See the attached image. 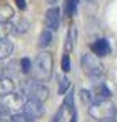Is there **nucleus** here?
Wrapping results in <instances>:
<instances>
[{
  "mask_svg": "<svg viewBox=\"0 0 117 122\" xmlns=\"http://www.w3.org/2000/svg\"><path fill=\"white\" fill-rule=\"evenodd\" d=\"M63 107L67 109L68 112H73L75 111V106H73V91H68L65 96V101H63Z\"/></svg>",
  "mask_w": 117,
  "mask_h": 122,
  "instance_id": "obj_18",
  "label": "nucleus"
},
{
  "mask_svg": "<svg viewBox=\"0 0 117 122\" xmlns=\"http://www.w3.org/2000/svg\"><path fill=\"white\" fill-rule=\"evenodd\" d=\"M52 68H54V60H52V54L50 52H39L34 62H33V75H34V80L38 81H49L50 76H52Z\"/></svg>",
  "mask_w": 117,
  "mask_h": 122,
  "instance_id": "obj_1",
  "label": "nucleus"
},
{
  "mask_svg": "<svg viewBox=\"0 0 117 122\" xmlns=\"http://www.w3.org/2000/svg\"><path fill=\"white\" fill-rule=\"evenodd\" d=\"M65 111H67V109H65V107L62 106V107H60V109L57 111V114L54 116V119H52V122H62V119H63V114H65Z\"/></svg>",
  "mask_w": 117,
  "mask_h": 122,
  "instance_id": "obj_24",
  "label": "nucleus"
},
{
  "mask_svg": "<svg viewBox=\"0 0 117 122\" xmlns=\"http://www.w3.org/2000/svg\"><path fill=\"white\" fill-rule=\"evenodd\" d=\"M5 70H7L5 76L15 78V76H16L20 72H21V68H20V62H18V60H11L8 65H5Z\"/></svg>",
  "mask_w": 117,
  "mask_h": 122,
  "instance_id": "obj_15",
  "label": "nucleus"
},
{
  "mask_svg": "<svg viewBox=\"0 0 117 122\" xmlns=\"http://www.w3.org/2000/svg\"><path fill=\"white\" fill-rule=\"evenodd\" d=\"M15 90V81L10 76H0V98Z\"/></svg>",
  "mask_w": 117,
  "mask_h": 122,
  "instance_id": "obj_11",
  "label": "nucleus"
},
{
  "mask_svg": "<svg viewBox=\"0 0 117 122\" xmlns=\"http://www.w3.org/2000/svg\"><path fill=\"white\" fill-rule=\"evenodd\" d=\"M112 121L117 122V107H116V111H114V116H112Z\"/></svg>",
  "mask_w": 117,
  "mask_h": 122,
  "instance_id": "obj_30",
  "label": "nucleus"
},
{
  "mask_svg": "<svg viewBox=\"0 0 117 122\" xmlns=\"http://www.w3.org/2000/svg\"><path fill=\"white\" fill-rule=\"evenodd\" d=\"M10 119H11V122H36V119L29 117L28 114H24L23 111L21 112H16V114H11Z\"/></svg>",
  "mask_w": 117,
  "mask_h": 122,
  "instance_id": "obj_16",
  "label": "nucleus"
},
{
  "mask_svg": "<svg viewBox=\"0 0 117 122\" xmlns=\"http://www.w3.org/2000/svg\"><path fill=\"white\" fill-rule=\"evenodd\" d=\"M104 122H114V121H112V119H109V121H104Z\"/></svg>",
  "mask_w": 117,
  "mask_h": 122,
  "instance_id": "obj_32",
  "label": "nucleus"
},
{
  "mask_svg": "<svg viewBox=\"0 0 117 122\" xmlns=\"http://www.w3.org/2000/svg\"><path fill=\"white\" fill-rule=\"evenodd\" d=\"M91 51L93 54L98 57H106L111 54V46H109V41L107 39H96L93 44H91Z\"/></svg>",
  "mask_w": 117,
  "mask_h": 122,
  "instance_id": "obj_8",
  "label": "nucleus"
},
{
  "mask_svg": "<svg viewBox=\"0 0 117 122\" xmlns=\"http://www.w3.org/2000/svg\"><path fill=\"white\" fill-rule=\"evenodd\" d=\"M49 5H54V3H57V0H46Z\"/></svg>",
  "mask_w": 117,
  "mask_h": 122,
  "instance_id": "obj_31",
  "label": "nucleus"
},
{
  "mask_svg": "<svg viewBox=\"0 0 117 122\" xmlns=\"http://www.w3.org/2000/svg\"><path fill=\"white\" fill-rule=\"evenodd\" d=\"M70 122H77V112H75V111L72 112V117H70Z\"/></svg>",
  "mask_w": 117,
  "mask_h": 122,
  "instance_id": "obj_28",
  "label": "nucleus"
},
{
  "mask_svg": "<svg viewBox=\"0 0 117 122\" xmlns=\"http://www.w3.org/2000/svg\"><path fill=\"white\" fill-rule=\"evenodd\" d=\"M15 18V10L10 3H0V23H10Z\"/></svg>",
  "mask_w": 117,
  "mask_h": 122,
  "instance_id": "obj_10",
  "label": "nucleus"
},
{
  "mask_svg": "<svg viewBox=\"0 0 117 122\" xmlns=\"http://www.w3.org/2000/svg\"><path fill=\"white\" fill-rule=\"evenodd\" d=\"M80 96H81V101L83 103H93V99H94V96H93V91H88V90H81L80 91Z\"/></svg>",
  "mask_w": 117,
  "mask_h": 122,
  "instance_id": "obj_21",
  "label": "nucleus"
},
{
  "mask_svg": "<svg viewBox=\"0 0 117 122\" xmlns=\"http://www.w3.org/2000/svg\"><path fill=\"white\" fill-rule=\"evenodd\" d=\"M15 3H16V7H18L20 10L26 8V0H15Z\"/></svg>",
  "mask_w": 117,
  "mask_h": 122,
  "instance_id": "obj_26",
  "label": "nucleus"
},
{
  "mask_svg": "<svg viewBox=\"0 0 117 122\" xmlns=\"http://www.w3.org/2000/svg\"><path fill=\"white\" fill-rule=\"evenodd\" d=\"M20 68H21V73H29L31 72L33 64H31V60H29L28 57H24V59L20 60Z\"/></svg>",
  "mask_w": 117,
  "mask_h": 122,
  "instance_id": "obj_20",
  "label": "nucleus"
},
{
  "mask_svg": "<svg viewBox=\"0 0 117 122\" xmlns=\"http://www.w3.org/2000/svg\"><path fill=\"white\" fill-rule=\"evenodd\" d=\"M44 23H46V28L50 31H57L58 25H60V10L57 7H50L46 11V16H44Z\"/></svg>",
  "mask_w": 117,
  "mask_h": 122,
  "instance_id": "obj_7",
  "label": "nucleus"
},
{
  "mask_svg": "<svg viewBox=\"0 0 117 122\" xmlns=\"http://www.w3.org/2000/svg\"><path fill=\"white\" fill-rule=\"evenodd\" d=\"M10 33H11V25L10 23H0V39L7 38Z\"/></svg>",
  "mask_w": 117,
  "mask_h": 122,
  "instance_id": "obj_22",
  "label": "nucleus"
},
{
  "mask_svg": "<svg viewBox=\"0 0 117 122\" xmlns=\"http://www.w3.org/2000/svg\"><path fill=\"white\" fill-rule=\"evenodd\" d=\"M86 2H94V0H86Z\"/></svg>",
  "mask_w": 117,
  "mask_h": 122,
  "instance_id": "obj_33",
  "label": "nucleus"
},
{
  "mask_svg": "<svg viewBox=\"0 0 117 122\" xmlns=\"http://www.w3.org/2000/svg\"><path fill=\"white\" fill-rule=\"evenodd\" d=\"M50 42H52V31L46 28L41 34H39L38 46H39V49H46V47L50 46Z\"/></svg>",
  "mask_w": 117,
  "mask_h": 122,
  "instance_id": "obj_14",
  "label": "nucleus"
},
{
  "mask_svg": "<svg viewBox=\"0 0 117 122\" xmlns=\"http://www.w3.org/2000/svg\"><path fill=\"white\" fill-rule=\"evenodd\" d=\"M5 73H7L5 65H3V64H2V60H0V76H5Z\"/></svg>",
  "mask_w": 117,
  "mask_h": 122,
  "instance_id": "obj_27",
  "label": "nucleus"
},
{
  "mask_svg": "<svg viewBox=\"0 0 117 122\" xmlns=\"http://www.w3.org/2000/svg\"><path fill=\"white\" fill-rule=\"evenodd\" d=\"M0 117H10V114H8V111L5 109V106L0 103Z\"/></svg>",
  "mask_w": 117,
  "mask_h": 122,
  "instance_id": "obj_25",
  "label": "nucleus"
},
{
  "mask_svg": "<svg viewBox=\"0 0 117 122\" xmlns=\"http://www.w3.org/2000/svg\"><path fill=\"white\" fill-rule=\"evenodd\" d=\"M81 68L85 75L89 78H102L104 76V65L101 64L99 57L94 54H85L81 57Z\"/></svg>",
  "mask_w": 117,
  "mask_h": 122,
  "instance_id": "obj_4",
  "label": "nucleus"
},
{
  "mask_svg": "<svg viewBox=\"0 0 117 122\" xmlns=\"http://www.w3.org/2000/svg\"><path fill=\"white\" fill-rule=\"evenodd\" d=\"M24 96L20 93H8L5 94V96H2L0 98V103L5 106V109L8 111V114H16V112H21L23 111V106H24Z\"/></svg>",
  "mask_w": 117,
  "mask_h": 122,
  "instance_id": "obj_5",
  "label": "nucleus"
},
{
  "mask_svg": "<svg viewBox=\"0 0 117 122\" xmlns=\"http://www.w3.org/2000/svg\"><path fill=\"white\" fill-rule=\"evenodd\" d=\"M75 42H77V28L72 26L67 33V38H65V52L70 54L75 47Z\"/></svg>",
  "mask_w": 117,
  "mask_h": 122,
  "instance_id": "obj_12",
  "label": "nucleus"
},
{
  "mask_svg": "<svg viewBox=\"0 0 117 122\" xmlns=\"http://www.w3.org/2000/svg\"><path fill=\"white\" fill-rule=\"evenodd\" d=\"M21 94L26 98V99H34V101H41L44 103L49 98V88L42 81H26L21 88Z\"/></svg>",
  "mask_w": 117,
  "mask_h": 122,
  "instance_id": "obj_3",
  "label": "nucleus"
},
{
  "mask_svg": "<svg viewBox=\"0 0 117 122\" xmlns=\"http://www.w3.org/2000/svg\"><path fill=\"white\" fill-rule=\"evenodd\" d=\"M28 21L26 20H20L16 25H11V31L13 33H16V34H23V33H26L28 31Z\"/></svg>",
  "mask_w": 117,
  "mask_h": 122,
  "instance_id": "obj_17",
  "label": "nucleus"
},
{
  "mask_svg": "<svg viewBox=\"0 0 117 122\" xmlns=\"http://www.w3.org/2000/svg\"><path fill=\"white\" fill-rule=\"evenodd\" d=\"M62 70L68 73L70 72V56H68V52H65L63 56H62Z\"/></svg>",
  "mask_w": 117,
  "mask_h": 122,
  "instance_id": "obj_23",
  "label": "nucleus"
},
{
  "mask_svg": "<svg viewBox=\"0 0 117 122\" xmlns=\"http://www.w3.org/2000/svg\"><path fill=\"white\" fill-rule=\"evenodd\" d=\"M114 104L109 101V98H104V99H93V103H89V107H88V112L89 116L98 122H104L112 119L114 116Z\"/></svg>",
  "mask_w": 117,
  "mask_h": 122,
  "instance_id": "obj_2",
  "label": "nucleus"
},
{
  "mask_svg": "<svg viewBox=\"0 0 117 122\" xmlns=\"http://www.w3.org/2000/svg\"><path fill=\"white\" fill-rule=\"evenodd\" d=\"M93 96L94 99H104V98H111V90L106 86V83H98L93 90Z\"/></svg>",
  "mask_w": 117,
  "mask_h": 122,
  "instance_id": "obj_13",
  "label": "nucleus"
},
{
  "mask_svg": "<svg viewBox=\"0 0 117 122\" xmlns=\"http://www.w3.org/2000/svg\"><path fill=\"white\" fill-rule=\"evenodd\" d=\"M44 104L41 101H34V99H26L24 101V106H23V112L28 114L29 117L33 119H39L44 116Z\"/></svg>",
  "mask_w": 117,
  "mask_h": 122,
  "instance_id": "obj_6",
  "label": "nucleus"
},
{
  "mask_svg": "<svg viewBox=\"0 0 117 122\" xmlns=\"http://www.w3.org/2000/svg\"><path fill=\"white\" fill-rule=\"evenodd\" d=\"M0 122H11L10 117H0Z\"/></svg>",
  "mask_w": 117,
  "mask_h": 122,
  "instance_id": "obj_29",
  "label": "nucleus"
},
{
  "mask_svg": "<svg viewBox=\"0 0 117 122\" xmlns=\"http://www.w3.org/2000/svg\"><path fill=\"white\" fill-rule=\"evenodd\" d=\"M68 88H70V80H68V76H62L60 78V81H58V94H65L68 91Z\"/></svg>",
  "mask_w": 117,
  "mask_h": 122,
  "instance_id": "obj_19",
  "label": "nucleus"
},
{
  "mask_svg": "<svg viewBox=\"0 0 117 122\" xmlns=\"http://www.w3.org/2000/svg\"><path fill=\"white\" fill-rule=\"evenodd\" d=\"M13 49H15V44H13V41H11L8 36L0 39V60L8 59V57L13 54Z\"/></svg>",
  "mask_w": 117,
  "mask_h": 122,
  "instance_id": "obj_9",
  "label": "nucleus"
}]
</instances>
